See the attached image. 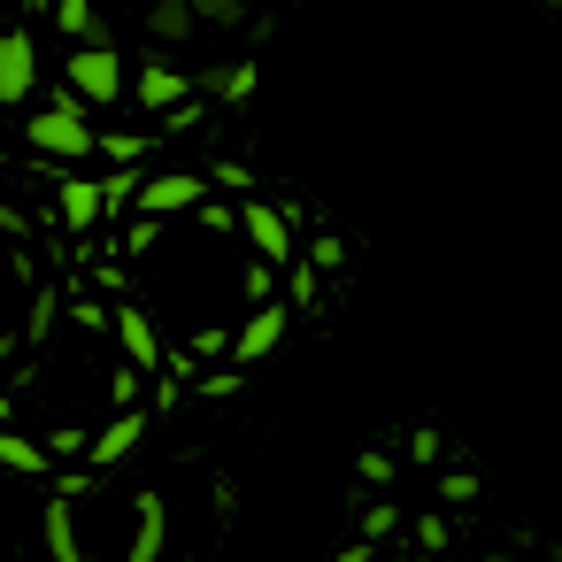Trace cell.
Here are the masks:
<instances>
[{
	"instance_id": "obj_1",
	"label": "cell",
	"mask_w": 562,
	"mask_h": 562,
	"mask_svg": "<svg viewBox=\"0 0 562 562\" xmlns=\"http://www.w3.org/2000/svg\"><path fill=\"white\" fill-rule=\"evenodd\" d=\"M32 93V40L24 32H0V101H24Z\"/></svg>"
},
{
	"instance_id": "obj_2",
	"label": "cell",
	"mask_w": 562,
	"mask_h": 562,
	"mask_svg": "<svg viewBox=\"0 0 562 562\" xmlns=\"http://www.w3.org/2000/svg\"><path fill=\"white\" fill-rule=\"evenodd\" d=\"M70 78H78V93H86V101H109V93L124 86V70H116V55H101V47H86V55L70 63Z\"/></svg>"
},
{
	"instance_id": "obj_3",
	"label": "cell",
	"mask_w": 562,
	"mask_h": 562,
	"mask_svg": "<svg viewBox=\"0 0 562 562\" xmlns=\"http://www.w3.org/2000/svg\"><path fill=\"white\" fill-rule=\"evenodd\" d=\"M32 139H40V147H63V155H78V147H86V124H78V101H63L55 116H40V124H32Z\"/></svg>"
}]
</instances>
